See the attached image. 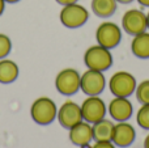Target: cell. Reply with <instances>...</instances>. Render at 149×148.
<instances>
[{
  "instance_id": "6da1fadb",
  "label": "cell",
  "mask_w": 149,
  "mask_h": 148,
  "mask_svg": "<svg viewBox=\"0 0 149 148\" xmlns=\"http://www.w3.org/2000/svg\"><path fill=\"white\" fill-rule=\"evenodd\" d=\"M84 63L89 70L105 72L113 66V55L109 49L97 43L86 49L84 54Z\"/></svg>"
},
{
  "instance_id": "7a4b0ae2",
  "label": "cell",
  "mask_w": 149,
  "mask_h": 148,
  "mask_svg": "<svg viewBox=\"0 0 149 148\" xmlns=\"http://www.w3.org/2000/svg\"><path fill=\"white\" fill-rule=\"evenodd\" d=\"M30 115L37 125L47 126L56 118L58 108L50 97H39L31 104Z\"/></svg>"
},
{
  "instance_id": "3957f363",
  "label": "cell",
  "mask_w": 149,
  "mask_h": 148,
  "mask_svg": "<svg viewBox=\"0 0 149 148\" xmlns=\"http://www.w3.org/2000/svg\"><path fill=\"white\" fill-rule=\"evenodd\" d=\"M89 18V12L84 5L79 3L63 5L62 10L59 13V20L62 25L68 29H77L85 25Z\"/></svg>"
},
{
  "instance_id": "277c9868",
  "label": "cell",
  "mask_w": 149,
  "mask_h": 148,
  "mask_svg": "<svg viewBox=\"0 0 149 148\" xmlns=\"http://www.w3.org/2000/svg\"><path fill=\"white\" fill-rule=\"evenodd\" d=\"M136 85L135 76L127 71H118L109 80V89L114 97H130L135 93Z\"/></svg>"
},
{
  "instance_id": "5b68a950",
  "label": "cell",
  "mask_w": 149,
  "mask_h": 148,
  "mask_svg": "<svg viewBox=\"0 0 149 148\" xmlns=\"http://www.w3.org/2000/svg\"><path fill=\"white\" fill-rule=\"evenodd\" d=\"M97 43L106 49H115L122 41V30L113 21H103L95 30Z\"/></svg>"
},
{
  "instance_id": "8992f818",
  "label": "cell",
  "mask_w": 149,
  "mask_h": 148,
  "mask_svg": "<svg viewBox=\"0 0 149 148\" xmlns=\"http://www.w3.org/2000/svg\"><path fill=\"white\" fill-rule=\"evenodd\" d=\"M80 79L81 75L74 68H64L59 71L55 77V88L60 94L72 96L80 89Z\"/></svg>"
},
{
  "instance_id": "52a82bcc",
  "label": "cell",
  "mask_w": 149,
  "mask_h": 148,
  "mask_svg": "<svg viewBox=\"0 0 149 148\" xmlns=\"http://www.w3.org/2000/svg\"><path fill=\"white\" fill-rule=\"evenodd\" d=\"M122 28L130 36H136V34L148 30L147 13L137 8L126 10L122 17Z\"/></svg>"
},
{
  "instance_id": "ba28073f",
  "label": "cell",
  "mask_w": 149,
  "mask_h": 148,
  "mask_svg": "<svg viewBox=\"0 0 149 148\" xmlns=\"http://www.w3.org/2000/svg\"><path fill=\"white\" fill-rule=\"evenodd\" d=\"M106 87L103 72L88 68L80 79V89L88 96H100Z\"/></svg>"
},
{
  "instance_id": "9c48e42d",
  "label": "cell",
  "mask_w": 149,
  "mask_h": 148,
  "mask_svg": "<svg viewBox=\"0 0 149 148\" xmlns=\"http://www.w3.org/2000/svg\"><path fill=\"white\" fill-rule=\"evenodd\" d=\"M82 119L89 123H95L106 117V104L98 96H88L81 105Z\"/></svg>"
},
{
  "instance_id": "30bf717a",
  "label": "cell",
  "mask_w": 149,
  "mask_h": 148,
  "mask_svg": "<svg viewBox=\"0 0 149 148\" xmlns=\"http://www.w3.org/2000/svg\"><path fill=\"white\" fill-rule=\"evenodd\" d=\"M58 121H59L60 126L64 128L70 130L71 127H73L74 125L80 123L82 119V113H81V106L79 104H76L74 101H65L62 106L58 110L56 115Z\"/></svg>"
},
{
  "instance_id": "8fae6325",
  "label": "cell",
  "mask_w": 149,
  "mask_h": 148,
  "mask_svg": "<svg viewBox=\"0 0 149 148\" xmlns=\"http://www.w3.org/2000/svg\"><path fill=\"white\" fill-rule=\"evenodd\" d=\"M107 112L116 122L128 121L134 113V106L128 97H114L107 106Z\"/></svg>"
},
{
  "instance_id": "7c38bea8",
  "label": "cell",
  "mask_w": 149,
  "mask_h": 148,
  "mask_svg": "<svg viewBox=\"0 0 149 148\" xmlns=\"http://www.w3.org/2000/svg\"><path fill=\"white\" fill-rule=\"evenodd\" d=\"M135 138H136L135 127L131 123H127V121L118 122L116 125H114L111 142L116 147H122V148L130 147L135 142Z\"/></svg>"
},
{
  "instance_id": "4fadbf2b",
  "label": "cell",
  "mask_w": 149,
  "mask_h": 148,
  "mask_svg": "<svg viewBox=\"0 0 149 148\" xmlns=\"http://www.w3.org/2000/svg\"><path fill=\"white\" fill-rule=\"evenodd\" d=\"M70 140L74 146L81 147L82 144H88L93 140V127L89 122L81 121L70 128Z\"/></svg>"
},
{
  "instance_id": "5bb4252c",
  "label": "cell",
  "mask_w": 149,
  "mask_h": 148,
  "mask_svg": "<svg viewBox=\"0 0 149 148\" xmlns=\"http://www.w3.org/2000/svg\"><path fill=\"white\" fill-rule=\"evenodd\" d=\"M131 51L139 59H149V31H143L134 36L131 42Z\"/></svg>"
},
{
  "instance_id": "9a60e30c",
  "label": "cell",
  "mask_w": 149,
  "mask_h": 148,
  "mask_svg": "<svg viewBox=\"0 0 149 148\" xmlns=\"http://www.w3.org/2000/svg\"><path fill=\"white\" fill-rule=\"evenodd\" d=\"M20 73L17 63L12 59H0V83L1 84H10L16 81Z\"/></svg>"
},
{
  "instance_id": "2e32d148",
  "label": "cell",
  "mask_w": 149,
  "mask_h": 148,
  "mask_svg": "<svg viewBox=\"0 0 149 148\" xmlns=\"http://www.w3.org/2000/svg\"><path fill=\"white\" fill-rule=\"evenodd\" d=\"M90 7L95 16L101 18H109L115 13L118 1L116 0H92Z\"/></svg>"
},
{
  "instance_id": "e0dca14e",
  "label": "cell",
  "mask_w": 149,
  "mask_h": 148,
  "mask_svg": "<svg viewBox=\"0 0 149 148\" xmlns=\"http://www.w3.org/2000/svg\"><path fill=\"white\" fill-rule=\"evenodd\" d=\"M93 140L95 142H107L111 140L114 130V123L109 119H101L93 123Z\"/></svg>"
},
{
  "instance_id": "ac0fdd59",
  "label": "cell",
  "mask_w": 149,
  "mask_h": 148,
  "mask_svg": "<svg viewBox=\"0 0 149 148\" xmlns=\"http://www.w3.org/2000/svg\"><path fill=\"white\" fill-rule=\"evenodd\" d=\"M135 94H136L137 101L141 105L149 104V80H143L136 85L135 89Z\"/></svg>"
},
{
  "instance_id": "d6986e66",
  "label": "cell",
  "mask_w": 149,
  "mask_h": 148,
  "mask_svg": "<svg viewBox=\"0 0 149 148\" xmlns=\"http://www.w3.org/2000/svg\"><path fill=\"white\" fill-rule=\"evenodd\" d=\"M136 121L137 125L144 130H149V104L141 105L136 114Z\"/></svg>"
},
{
  "instance_id": "ffe728a7",
  "label": "cell",
  "mask_w": 149,
  "mask_h": 148,
  "mask_svg": "<svg viewBox=\"0 0 149 148\" xmlns=\"http://www.w3.org/2000/svg\"><path fill=\"white\" fill-rule=\"evenodd\" d=\"M12 51V41L4 33H0V59H4Z\"/></svg>"
},
{
  "instance_id": "44dd1931",
  "label": "cell",
  "mask_w": 149,
  "mask_h": 148,
  "mask_svg": "<svg viewBox=\"0 0 149 148\" xmlns=\"http://www.w3.org/2000/svg\"><path fill=\"white\" fill-rule=\"evenodd\" d=\"M92 148H115V144L111 140L107 142H95L94 146H92Z\"/></svg>"
},
{
  "instance_id": "7402d4cb",
  "label": "cell",
  "mask_w": 149,
  "mask_h": 148,
  "mask_svg": "<svg viewBox=\"0 0 149 148\" xmlns=\"http://www.w3.org/2000/svg\"><path fill=\"white\" fill-rule=\"evenodd\" d=\"M58 4L60 5H68V4H73V3H77L79 0H55Z\"/></svg>"
},
{
  "instance_id": "603a6c76",
  "label": "cell",
  "mask_w": 149,
  "mask_h": 148,
  "mask_svg": "<svg viewBox=\"0 0 149 148\" xmlns=\"http://www.w3.org/2000/svg\"><path fill=\"white\" fill-rule=\"evenodd\" d=\"M137 3H139L140 5H143V7L149 8V0H137Z\"/></svg>"
},
{
  "instance_id": "cb8c5ba5",
  "label": "cell",
  "mask_w": 149,
  "mask_h": 148,
  "mask_svg": "<svg viewBox=\"0 0 149 148\" xmlns=\"http://www.w3.org/2000/svg\"><path fill=\"white\" fill-rule=\"evenodd\" d=\"M4 8H5V0H0V16L4 12Z\"/></svg>"
},
{
  "instance_id": "d4e9b609",
  "label": "cell",
  "mask_w": 149,
  "mask_h": 148,
  "mask_svg": "<svg viewBox=\"0 0 149 148\" xmlns=\"http://www.w3.org/2000/svg\"><path fill=\"white\" fill-rule=\"evenodd\" d=\"M144 148H149V134L145 136V139H144Z\"/></svg>"
},
{
  "instance_id": "484cf974",
  "label": "cell",
  "mask_w": 149,
  "mask_h": 148,
  "mask_svg": "<svg viewBox=\"0 0 149 148\" xmlns=\"http://www.w3.org/2000/svg\"><path fill=\"white\" fill-rule=\"evenodd\" d=\"M118 3H120V4H130V3H132L134 0H116Z\"/></svg>"
},
{
  "instance_id": "4316f807",
  "label": "cell",
  "mask_w": 149,
  "mask_h": 148,
  "mask_svg": "<svg viewBox=\"0 0 149 148\" xmlns=\"http://www.w3.org/2000/svg\"><path fill=\"white\" fill-rule=\"evenodd\" d=\"M20 0H5V3H9V4H15V3H18Z\"/></svg>"
},
{
  "instance_id": "83f0119b",
  "label": "cell",
  "mask_w": 149,
  "mask_h": 148,
  "mask_svg": "<svg viewBox=\"0 0 149 148\" xmlns=\"http://www.w3.org/2000/svg\"><path fill=\"white\" fill-rule=\"evenodd\" d=\"M80 148H92V146H90V144L88 143V144H82V146L80 147Z\"/></svg>"
},
{
  "instance_id": "f1b7e54d",
  "label": "cell",
  "mask_w": 149,
  "mask_h": 148,
  "mask_svg": "<svg viewBox=\"0 0 149 148\" xmlns=\"http://www.w3.org/2000/svg\"><path fill=\"white\" fill-rule=\"evenodd\" d=\"M147 24H148V30H149V10L147 13Z\"/></svg>"
}]
</instances>
